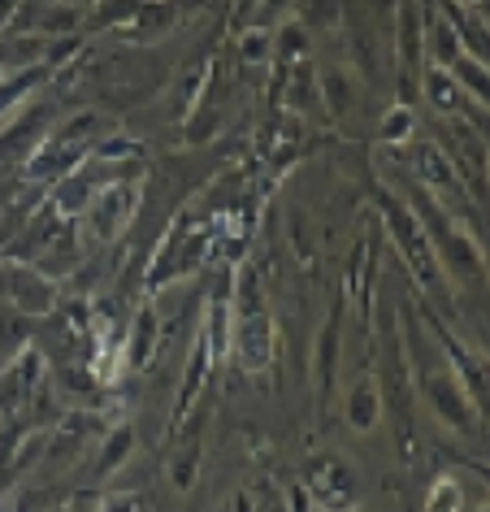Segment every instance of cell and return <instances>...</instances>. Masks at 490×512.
<instances>
[{
  "label": "cell",
  "instance_id": "cell-1",
  "mask_svg": "<svg viewBox=\"0 0 490 512\" xmlns=\"http://www.w3.org/2000/svg\"><path fill=\"white\" fill-rule=\"evenodd\" d=\"M404 204L421 222L425 239H430V248L438 256V265H443V274H456V278H477L482 274V248H477V239L460 226L456 213H447L443 204H438L430 191H421L417 183H412Z\"/></svg>",
  "mask_w": 490,
  "mask_h": 512
},
{
  "label": "cell",
  "instance_id": "cell-2",
  "mask_svg": "<svg viewBox=\"0 0 490 512\" xmlns=\"http://www.w3.org/2000/svg\"><path fill=\"white\" fill-rule=\"evenodd\" d=\"M378 209H382V217H386V230H391V239H395L399 256H404V265L412 270V283H417L430 300L447 304V300H451L447 274H443V265H438V256H434V248H430V239H425L421 222L412 217V209H408L404 200H395L391 191H378Z\"/></svg>",
  "mask_w": 490,
  "mask_h": 512
},
{
  "label": "cell",
  "instance_id": "cell-3",
  "mask_svg": "<svg viewBox=\"0 0 490 512\" xmlns=\"http://www.w3.org/2000/svg\"><path fill=\"white\" fill-rule=\"evenodd\" d=\"M209 252H213V230L200 226L191 213H178V226L165 235L157 256H152V270L144 278L148 296H157L165 283H178V278H187L191 270H200Z\"/></svg>",
  "mask_w": 490,
  "mask_h": 512
},
{
  "label": "cell",
  "instance_id": "cell-4",
  "mask_svg": "<svg viewBox=\"0 0 490 512\" xmlns=\"http://www.w3.org/2000/svg\"><path fill=\"white\" fill-rule=\"evenodd\" d=\"M135 213H139V174H126L96 191L92 204H87L79 217V226L87 230V239H96L100 248H105V243H118L126 235Z\"/></svg>",
  "mask_w": 490,
  "mask_h": 512
},
{
  "label": "cell",
  "instance_id": "cell-5",
  "mask_svg": "<svg viewBox=\"0 0 490 512\" xmlns=\"http://www.w3.org/2000/svg\"><path fill=\"white\" fill-rule=\"evenodd\" d=\"M421 391L443 426H451L456 434H477V426H482V404H477L469 387L456 378V369H430V374H421Z\"/></svg>",
  "mask_w": 490,
  "mask_h": 512
},
{
  "label": "cell",
  "instance_id": "cell-6",
  "mask_svg": "<svg viewBox=\"0 0 490 512\" xmlns=\"http://www.w3.org/2000/svg\"><path fill=\"white\" fill-rule=\"evenodd\" d=\"M53 122H57V105L48 96H35L18 113H9V118L0 122V161L22 165L44 144V135L53 131Z\"/></svg>",
  "mask_w": 490,
  "mask_h": 512
},
{
  "label": "cell",
  "instance_id": "cell-7",
  "mask_svg": "<svg viewBox=\"0 0 490 512\" xmlns=\"http://www.w3.org/2000/svg\"><path fill=\"white\" fill-rule=\"evenodd\" d=\"M0 296L14 304L22 317H53L61 304V283H53L35 265L0 261Z\"/></svg>",
  "mask_w": 490,
  "mask_h": 512
},
{
  "label": "cell",
  "instance_id": "cell-8",
  "mask_svg": "<svg viewBox=\"0 0 490 512\" xmlns=\"http://www.w3.org/2000/svg\"><path fill=\"white\" fill-rule=\"evenodd\" d=\"M243 374H265L278 361V330L269 322V313H235L230 322V352Z\"/></svg>",
  "mask_w": 490,
  "mask_h": 512
},
{
  "label": "cell",
  "instance_id": "cell-9",
  "mask_svg": "<svg viewBox=\"0 0 490 512\" xmlns=\"http://www.w3.org/2000/svg\"><path fill=\"white\" fill-rule=\"evenodd\" d=\"M408 161H412V178H417L421 191H430V196L438 204H451L460 196V174L456 165H451V157L438 144H430V139H408Z\"/></svg>",
  "mask_w": 490,
  "mask_h": 512
},
{
  "label": "cell",
  "instance_id": "cell-10",
  "mask_svg": "<svg viewBox=\"0 0 490 512\" xmlns=\"http://www.w3.org/2000/svg\"><path fill=\"white\" fill-rule=\"evenodd\" d=\"M157 343H161V317H157V304H152V296H148L131 313V322H126V330H122L126 369H148L152 356H157Z\"/></svg>",
  "mask_w": 490,
  "mask_h": 512
},
{
  "label": "cell",
  "instance_id": "cell-11",
  "mask_svg": "<svg viewBox=\"0 0 490 512\" xmlns=\"http://www.w3.org/2000/svg\"><path fill=\"white\" fill-rule=\"evenodd\" d=\"M31 265H35L40 274L53 278V283H66V278L83 265V256H79V222H74V217H66V222L57 226V235L44 243L40 256H35Z\"/></svg>",
  "mask_w": 490,
  "mask_h": 512
},
{
  "label": "cell",
  "instance_id": "cell-12",
  "mask_svg": "<svg viewBox=\"0 0 490 512\" xmlns=\"http://www.w3.org/2000/svg\"><path fill=\"white\" fill-rule=\"evenodd\" d=\"M339 348H343V300H334L326 326H321V335H317V348H313L321 404H330V395H334V378H339Z\"/></svg>",
  "mask_w": 490,
  "mask_h": 512
},
{
  "label": "cell",
  "instance_id": "cell-13",
  "mask_svg": "<svg viewBox=\"0 0 490 512\" xmlns=\"http://www.w3.org/2000/svg\"><path fill=\"white\" fill-rule=\"evenodd\" d=\"M373 278H378V256H373V239L365 235L356 243V252L347 256V296L356 300L360 326L373 322Z\"/></svg>",
  "mask_w": 490,
  "mask_h": 512
},
{
  "label": "cell",
  "instance_id": "cell-14",
  "mask_svg": "<svg viewBox=\"0 0 490 512\" xmlns=\"http://www.w3.org/2000/svg\"><path fill=\"white\" fill-rule=\"evenodd\" d=\"M209 369H213L209 348H204L200 335H196V348H191V356H187V374H183V391H178V408H174V417H170V430L183 426V421L196 413L200 395H204V387H209Z\"/></svg>",
  "mask_w": 490,
  "mask_h": 512
},
{
  "label": "cell",
  "instance_id": "cell-15",
  "mask_svg": "<svg viewBox=\"0 0 490 512\" xmlns=\"http://www.w3.org/2000/svg\"><path fill=\"white\" fill-rule=\"evenodd\" d=\"M382 413H386V404H382V391H378V382H373V378L365 374V378H360L352 391H347V400H343L347 430H356V434H369V430H378Z\"/></svg>",
  "mask_w": 490,
  "mask_h": 512
},
{
  "label": "cell",
  "instance_id": "cell-16",
  "mask_svg": "<svg viewBox=\"0 0 490 512\" xmlns=\"http://www.w3.org/2000/svg\"><path fill=\"white\" fill-rule=\"evenodd\" d=\"M308 495L317 499V508H339L352 495V469L343 460H317L313 478H308Z\"/></svg>",
  "mask_w": 490,
  "mask_h": 512
},
{
  "label": "cell",
  "instance_id": "cell-17",
  "mask_svg": "<svg viewBox=\"0 0 490 512\" xmlns=\"http://www.w3.org/2000/svg\"><path fill=\"white\" fill-rule=\"evenodd\" d=\"M135 452V426L131 421H118V426H109L100 434V452H96V478H109V473H118L126 460Z\"/></svg>",
  "mask_w": 490,
  "mask_h": 512
},
{
  "label": "cell",
  "instance_id": "cell-18",
  "mask_svg": "<svg viewBox=\"0 0 490 512\" xmlns=\"http://www.w3.org/2000/svg\"><path fill=\"white\" fill-rule=\"evenodd\" d=\"M421 9L417 0H399V66H421Z\"/></svg>",
  "mask_w": 490,
  "mask_h": 512
},
{
  "label": "cell",
  "instance_id": "cell-19",
  "mask_svg": "<svg viewBox=\"0 0 490 512\" xmlns=\"http://www.w3.org/2000/svg\"><path fill=\"white\" fill-rule=\"evenodd\" d=\"M308 44H313V31H308L300 18H287L274 31V61L278 66H300L308 57Z\"/></svg>",
  "mask_w": 490,
  "mask_h": 512
},
{
  "label": "cell",
  "instance_id": "cell-20",
  "mask_svg": "<svg viewBox=\"0 0 490 512\" xmlns=\"http://www.w3.org/2000/svg\"><path fill=\"white\" fill-rule=\"evenodd\" d=\"M447 74L460 83V92L469 96V100H477V105H486V83H490V74H486V61H482V57L460 53V57L447 66Z\"/></svg>",
  "mask_w": 490,
  "mask_h": 512
},
{
  "label": "cell",
  "instance_id": "cell-21",
  "mask_svg": "<svg viewBox=\"0 0 490 512\" xmlns=\"http://www.w3.org/2000/svg\"><path fill=\"white\" fill-rule=\"evenodd\" d=\"M317 92L321 100H326V113L330 118H347V109H352V79H347L343 70H326L321 74V83H317Z\"/></svg>",
  "mask_w": 490,
  "mask_h": 512
},
{
  "label": "cell",
  "instance_id": "cell-22",
  "mask_svg": "<svg viewBox=\"0 0 490 512\" xmlns=\"http://www.w3.org/2000/svg\"><path fill=\"white\" fill-rule=\"evenodd\" d=\"M408 139H417V113H412L404 100L382 118V144L386 148H404Z\"/></svg>",
  "mask_w": 490,
  "mask_h": 512
},
{
  "label": "cell",
  "instance_id": "cell-23",
  "mask_svg": "<svg viewBox=\"0 0 490 512\" xmlns=\"http://www.w3.org/2000/svg\"><path fill=\"white\" fill-rule=\"evenodd\" d=\"M425 512H464V486L456 478H434L430 499H425Z\"/></svg>",
  "mask_w": 490,
  "mask_h": 512
},
{
  "label": "cell",
  "instance_id": "cell-24",
  "mask_svg": "<svg viewBox=\"0 0 490 512\" xmlns=\"http://www.w3.org/2000/svg\"><path fill=\"white\" fill-rule=\"evenodd\" d=\"M239 53L248 66H265V61H274V31L265 27H248L239 35Z\"/></svg>",
  "mask_w": 490,
  "mask_h": 512
},
{
  "label": "cell",
  "instance_id": "cell-25",
  "mask_svg": "<svg viewBox=\"0 0 490 512\" xmlns=\"http://www.w3.org/2000/svg\"><path fill=\"white\" fill-rule=\"evenodd\" d=\"M144 5H148V0H96V22H100V27L122 31Z\"/></svg>",
  "mask_w": 490,
  "mask_h": 512
},
{
  "label": "cell",
  "instance_id": "cell-26",
  "mask_svg": "<svg viewBox=\"0 0 490 512\" xmlns=\"http://www.w3.org/2000/svg\"><path fill=\"white\" fill-rule=\"evenodd\" d=\"M196 473H200V443L191 439L187 452L170 465V482H174V491H191V486H196Z\"/></svg>",
  "mask_w": 490,
  "mask_h": 512
},
{
  "label": "cell",
  "instance_id": "cell-27",
  "mask_svg": "<svg viewBox=\"0 0 490 512\" xmlns=\"http://www.w3.org/2000/svg\"><path fill=\"white\" fill-rule=\"evenodd\" d=\"M53 495H57L53 486H27V491L9 504V512H53V508H61Z\"/></svg>",
  "mask_w": 490,
  "mask_h": 512
},
{
  "label": "cell",
  "instance_id": "cell-28",
  "mask_svg": "<svg viewBox=\"0 0 490 512\" xmlns=\"http://www.w3.org/2000/svg\"><path fill=\"white\" fill-rule=\"evenodd\" d=\"M300 22L308 31L313 27H334V22H339V0H304Z\"/></svg>",
  "mask_w": 490,
  "mask_h": 512
},
{
  "label": "cell",
  "instance_id": "cell-29",
  "mask_svg": "<svg viewBox=\"0 0 490 512\" xmlns=\"http://www.w3.org/2000/svg\"><path fill=\"white\" fill-rule=\"evenodd\" d=\"M96 512H139V499L135 495H105V499H100V508Z\"/></svg>",
  "mask_w": 490,
  "mask_h": 512
},
{
  "label": "cell",
  "instance_id": "cell-30",
  "mask_svg": "<svg viewBox=\"0 0 490 512\" xmlns=\"http://www.w3.org/2000/svg\"><path fill=\"white\" fill-rule=\"evenodd\" d=\"M313 495H308V486H291V512H313Z\"/></svg>",
  "mask_w": 490,
  "mask_h": 512
},
{
  "label": "cell",
  "instance_id": "cell-31",
  "mask_svg": "<svg viewBox=\"0 0 490 512\" xmlns=\"http://www.w3.org/2000/svg\"><path fill=\"white\" fill-rule=\"evenodd\" d=\"M22 5H27V0H0V27H14V18L22 14Z\"/></svg>",
  "mask_w": 490,
  "mask_h": 512
},
{
  "label": "cell",
  "instance_id": "cell-32",
  "mask_svg": "<svg viewBox=\"0 0 490 512\" xmlns=\"http://www.w3.org/2000/svg\"><path fill=\"white\" fill-rule=\"evenodd\" d=\"M282 14V9H291V0H261V5H256V14Z\"/></svg>",
  "mask_w": 490,
  "mask_h": 512
},
{
  "label": "cell",
  "instance_id": "cell-33",
  "mask_svg": "<svg viewBox=\"0 0 490 512\" xmlns=\"http://www.w3.org/2000/svg\"><path fill=\"white\" fill-rule=\"evenodd\" d=\"M256 5H261V0H239V5H235V9H239V18H248V14H256Z\"/></svg>",
  "mask_w": 490,
  "mask_h": 512
},
{
  "label": "cell",
  "instance_id": "cell-34",
  "mask_svg": "<svg viewBox=\"0 0 490 512\" xmlns=\"http://www.w3.org/2000/svg\"><path fill=\"white\" fill-rule=\"evenodd\" d=\"M235 512H256V508H252V499H248V495H239V499H235Z\"/></svg>",
  "mask_w": 490,
  "mask_h": 512
},
{
  "label": "cell",
  "instance_id": "cell-35",
  "mask_svg": "<svg viewBox=\"0 0 490 512\" xmlns=\"http://www.w3.org/2000/svg\"><path fill=\"white\" fill-rule=\"evenodd\" d=\"M53 512H66V508H53Z\"/></svg>",
  "mask_w": 490,
  "mask_h": 512
},
{
  "label": "cell",
  "instance_id": "cell-36",
  "mask_svg": "<svg viewBox=\"0 0 490 512\" xmlns=\"http://www.w3.org/2000/svg\"><path fill=\"white\" fill-rule=\"evenodd\" d=\"M469 5H477V0H469Z\"/></svg>",
  "mask_w": 490,
  "mask_h": 512
},
{
  "label": "cell",
  "instance_id": "cell-37",
  "mask_svg": "<svg viewBox=\"0 0 490 512\" xmlns=\"http://www.w3.org/2000/svg\"><path fill=\"white\" fill-rule=\"evenodd\" d=\"M477 512H486V508H477Z\"/></svg>",
  "mask_w": 490,
  "mask_h": 512
}]
</instances>
